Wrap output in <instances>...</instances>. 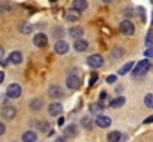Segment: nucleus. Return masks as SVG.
<instances>
[{
	"instance_id": "35",
	"label": "nucleus",
	"mask_w": 153,
	"mask_h": 142,
	"mask_svg": "<svg viewBox=\"0 0 153 142\" xmlns=\"http://www.w3.org/2000/svg\"><path fill=\"white\" fill-rule=\"evenodd\" d=\"M4 130H6V127H4V124L0 121V135H3V133H4Z\"/></svg>"
},
{
	"instance_id": "4",
	"label": "nucleus",
	"mask_w": 153,
	"mask_h": 142,
	"mask_svg": "<svg viewBox=\"0 0 153 142\" xmlns=\"http://www.w3.org/2000/svg\"><path fill=\"white\" fill-rule=\"evenodd\" d=\"M0 114H1L4 118L12 120V118H15V116H16V110H15L12 105H4V107H1Z\"/></svg>"
},
{
	"instance_id": "8",
	"label": "nucleus",
	"mask_w": 153,
	"mask_h": 142,
	"mask_svg": "<svg viewBox=\"0 0 153 142\" xmlns=\"http://www.w3.org/2000/svg\"><path fill=\"white\" fill-rule=\"evenodd\" d=\"M48 111H49L51 116L56 117V116H59V114L62 113V105H61L59 102H52L51 105L48 107Z\"/></svg>"
},
{
	"instance_id": "14",
	"label": "nucleus",
	"mask_w": 153,
	"mask_h": 142,
	"mask_svg": "<svg viewBox=\"0 0 153 142\" xmlns=\"http://www.w3.org/2000/svg\"><path fill=\"white\" fill-rule=\"evenodd\" d=\"M68 34H70L73 39L79 40V37L83 34V28H82V27H71V28L68 30Z\"/></svg>"
},
{
	"instance_id": "17",
	"label": "nucleus",
	"mask_w": 153,
	"mask_h": 142,
	"mask_svg": "<svg viewBox=\"0 0 153 142\" xmlns=\"http://www.w3.org/2000/svg\"><path fill=\"white\" fill-rule=\"evenodd\" d=\"M9 61L12 62V64H21L22 62V55H21V52H12L10 53V56H9Z\"/></svg>"
},
{
	"instance_id": "29",
	"label": "nucleus",
	"mask_w": 153,
	"mask_h": 142,
	"mask_svg": "<svg viewBox=\"0 0 153 142\" xmlns=\"http://www.w3.org/2000/svg\"><path fill=\"white\" fill-rule=\"evenodd\" d=\"M53 34H55V36H53L55 39H56V37H62V34H64V33H62V28H59V27L55 28V30H53Z\"/></svg>"
},
{
	"instance_id": "11",
	"label": "nucleus",
	"mask_w": 153,
	"mask_h": 142,
	"mask_svg": "<svg viewBox=\"0 0 153 142\" xmlns=\"http://www.w3.org/2000/svg\"><path fill=\"white\" fill-rule=\"evenodd\" d=\"M49 96L51 98H53V99H56V98H62V95H64V92H62V89L59 88V86H51L49 88Z\"/></svg>"
},
{
	"instance_id": "2",
	"label": "nucleus",
	"mask_w": 153,
	"mask_h": 142,
	"mask_svg": "<svg viewBox=\"0 0 153 142\" xmlns=\"http://www.w3.org/2000/svg\"><path fill=\"white\" fill-rule=\"evenodd\" d=\"M134 31H135V28H134V24H132L131 21L125 19V21L120 22V33H122V34H125V36H132Z\"/></svg>"
},
{
	"instance_id": "40",
	"label": "nucleus",
	"mask_w": 153,
	"mask_h": 142,
	"mask_svg": "<svg viewBox=\"0 0 153 142\" xmlns=\"http://www.w3.org/2000/svg\"><path fill=\"white\" fill-rule=\"evenodd\" d=\"M3 80H4V73L0 71V83H3Z\"/></svg>"
},
{
	"instance_id": "38",
	"label": "nucleus",
	"mask_w": 153,
	"mask_h": 142,
	"mask_svg": "<svg viewBox=\"0 0 153 142\" xmlns=\"http://www.w3.org/2000/svg\"><path fill=\"white\" fill-rule=\"evenodd\" d=\"M3 56H4V49H3V47L0 46V61L3 59Z\"/></svg>"
},
{
	"instance_id": "24",
	"label": "nucleus",
	"mask_w": 153,
	"mask_h": 142,
	"mask_svg": "<svg viewBox=\"0 0 153 142\" xmlns=\"http://www.w3.org/2000/svg\"><path fill=\"white\" fill-rule=\"evenodd\" d=\"M49 127H51V126H49L48 121H39V123H37V129L42 130V132H48Z\"/></svg>"
},
{
	"instance_id": "13",
	"label": "nucleus",
	"mask_w": 153,
	"mask_h": 142,
	"mask_svg": "<svg viewBox=\"0 0 153 142\" xmlns=\"http://www.w3.org/2000/svg\"><path fill=\"white\" fill-rule=\"evenodd\" d=\"M65 18H67L70 22H76V21H79V18H80V12H77V10H74V9H70V10L67 12Z\"/></svg>"
},
{
	"instance_id": "6",
	"label": "nucleus",
	"mask_w": 153,
	"mask_h": 142,
	"mask_svg": "<svg viewBox=\"0 0 153 142\" xmlns=\"http://www.w3.org/2000/svg\"><path fill=\"white\" fill-rule=\"evenodd\" d=\"M65 83H67V88H68V89H73V90H76V89L80 88V79H79L77 76H74V74H70V76L67 77Z\"/></svg>"
},
{
	"instance_id": "32",
	"label": "nucleus",
	"mask_w": 153,
	"mask_h": 142,
	"mask_svg": "<svg viewBox=\"0 0 153 142\" xmlns=\"http://www.w3.org/2000/svg\"><path fill=\"white\" fill-rule=\"evenodd\" d=\"M144 55H146L147 58H153V47H149V49L144 52Z\"/></svg>"
},
{
	"instance_id": "33",
	"label": "nucleus",
	"mask_w": 153,
	"mask_h": 142,
	"mask_svg": "<svg viewBox=\"0 0 153 142\" xmlns=\"http://www.w3.org/2000/svg\"><path fill=\"white\" fill-rule=\"evenodd\" d=\"M116 82V76H108L107 77V83H114Z\"/></svg>"
},
{
	"instance_id": "23",
	"label": "nucleus",
	"mask_w": 153,
	"mask_h": 142,
	"mask_svg": "<svg viewBox=\"0 0 153 142\" xmlns=\"http://www.w3.org/2000/svg\"><path fill=\"white\" fill-rule=\"evenodd\" d=\"M132 67H134V62H132V61L126 62V64H125V65H123V67L119 70V76H125L128 71H131V70H132Z\"/></svg>"
},
{
	"instance_id": "37",
	"label": "nucleus",
	"mask_w": 153,
	"mask_h": 142,
	"mask_svg": "<svg viewBox=\"0 0 153 142\" xmlns=\"http://www.w3.org/2000/svg\"><path fill=\"white\" fill-rule=\"evenodd\" d=\"M147 123H153V116H150V117H147V118L144 120V124H147Z\"/></svg>"
},
{
	"instance_id": "21",
	"label": "nucleus",
	"mask_w": 153,
	"mask_h": 142,
	"mask_svg": "<svg viewBox=\"0 0 153 142\" xmlns=\"http://www.w3.org/2000/svg\"><path fill=\"white\" fill-rule=\"evenodd\" d=\"M125 104V98L123 96H117V98H114L111 102H110V107L111 108H119V107H122Z\"/></svg>"
},
{
	"instance_id": "25",
	"label": "nucleus",
	"mask_w": 153,
	"mask_h": 142,
	"mask_svg": "<svg viewBox=\"0 0 153 142\" xmlns=\"http://www.w3.org/2000/svg\"><path fill=\"white\" fill-rule=\"evenodd\" d=\"M144 104H146V107L153 108V93H147L144 96Z\"/></svg>"
},
{
	"instance_id": "27",
	"label": "nucleus",
	"mask_w": 153,
	"mask_h": 142,
	"mask_svg": "<svg viewBox=\"0 0 153 142\" xmlns=\"http://www.w3.org/2000/svg\"><path fill=\"white\" fill-rule=\"evenodd\" d=\"M82 126L89 130V129H92V121H91L88 117H83V118H82Z\"/></svg>"
},
{
	"instance_id": "20",
	"label": "nucleus",
	"mask_w": 153,
	"mask_h": 142,
	"mask_svg": "<svg viewBox=\"0 0 153 142\" xmlns=\"http://www.w3.org/2000/svg\"><path fill=\"white\" fill-rule=\"evenodd\" d=\"M19 31H21L22 34H30V33H33V25L28 24V22H22V24L19 25Z\"/></svg>"
},
{
	"instance_id": "5",
	"label": "nucleus",
	"mask_w": 153,
	"mask_h": 142,
	"mask_svg": "<svg viewBox=\"0 0 153 142\" xmlns=\"http://www.w3.org/2000/svg\"><path fill=\"white\" fill-rule=\"evenodd\" d=\"M21 86L19 85H16V83H12V85H9V88L6 89V95L9 96V98H19L21 96Z\"/></svg>"
},
{
	"instance_id": "31",
	"label": "nucleus",
	"mask_w": 153,
	"mask_h": 142,
	"mask_svg": "<svg viewBox=\"0 0 153 142\" xmlns=\"http://www.w3.org/2000/svg\"><path fill=\"white\" fill-rule=\"evenodd\" d=\"M122 53H123V52H122V49H119V47H117V52H116V50H113V52H111L113 58H119V56H120Z\"/></svg>"
},
{
	"instance_id": "10",
	"label": "nucleus",
	"mask_w": 153,
	"mask_h": 142,
	"mask_svg": "<svg viewBox=\"0 0 153 142\" xmlns=\"http://www.w3.org/2000/svg\"><path fill=\"white\" fill-rule=\"evenodd\" d=\"M55 52L58 53V55H64V53H67L68 52V43L67 42H64V40H59V42H56L55 43Z\"/></svg>"
},
{
	"instance_id": "26",
	"label": "nucleus",
	"mask_w": 153,
	"mask_h": 142,
	"mask_svg": "<svg viewBox=\"0 0 153 142\" xmlns=\"http://www.w3.org/2000/svg\"><path fill=\"white\" fill-rule=\"evenodd\" d=\"M30 107H31V110H40L42 101H40V99H33V101L30 102Z\"/></svg>"
},
{
	"instance_id": "41",
	"label": "nucleus",
	"mask_w": 153,
	"mask_h": 142,
	"mask_svg": "<svg viewBox=\"0 0 153 142\" xmlns=\"http://www.w3.org/2000/svg\"><path fill=\"white\" fill-rule=\"evenodd\" d=\"M152 24H153V19H152Z\"/></svg>"
},
{
	"instance_id": "9",
	"label": "nucleus",
	"mask_w": 153,
	"mask_h": 142,
	"mask_svg": "<svg viewBox=\"0 0 153 142\" xmlns=\"http://www.w3.org/2000/svg\"><path fill=\"white\" fill-rule=\"evenodd\" d=\"M95 123H97V126L98 127H108L110 124H111V118L108 117V116H98L97 118H95Z\"/></svg>"
},
{
	"instance_id": "7",
	"label": "nucleus",
	"mask_w": 153,
	"mask_h": 142,
	"mask_svg": "<svg viewBox=\"0 0 153 142\" xmlns=\"http://www.w3.org/2000/svg\"><path fill=\"white\" fill-rule=\"evenodd\" d=\"M33 43H34V46L36 47H45L46 45H48V37H46L43 33H39V34L34 36Z\"/></svg>"
},
{
	"instance_id": "1",
	"label": "nucleus",
	"mask_w": 153,
	"mask_h": 142,
	"mask_svg": "<svg viewBox=\"0 0 153 142\" xmlns=\"http://www.w3.org/2000/svg\"><path fill=\"white\" fill-rule=\"evenodd\" d=\"M150 61L149 59H143L137 64L135 70H134V76H144L147 74V71H150Z\"/></svg>"
},
{
	"instance_id": "15",
	"label": "nucleus",
	"mask_w": 153,
	"mask_h": 142,
	"mask_svg": "<svg viewBox=\"0 0 153 142\" xmlns=\"http://www.w3.org/2000/svg\"><path fill=\"white\" fill-rule=\"evenodd\" d=\"M37 141V135L33 130H28L22 135V142H36Z\"/></svg>"
},
{
	"instance_id": "3",
	"label": "nucleus",
	"mask_w": 153,
	"mask_h": 142,
	"mask_svg": "<svg viewBox=\"0 0 153 142\" xmlns=\"http://www.w3.org/2000/svg\"><path fill=\"white\" fill-rule=\"evenodd\" d=\"M86 62H88V65H89V67H92V68H98V67H101V65H102L104 59H102L101 55H98V53H94V55L88 56Z\"/></svg>"
},
{
	"instance_id": "22",
	"label": "nucleus",
	"mask_w": 153,
	"mask_h": 142,
	"mask_svg": "<svg viewBox=\"0 0 153 142\" xmlns=\"http://www.w3.org/2000/svg\"><path fill=\"white\" fill-rule=\"evenodd\" d=\"M107 142H120V132H117V130L110 132L107 136Z\"/></svg>"
},
{
	"instance_id": "12",
	"label": "nucleus",
	"mask_w": 153,
	"mask_h": 142,
	"mask_svg": "<svg viewBox=\"0 0 153 142\" xmlns=\"http://www.w3.org/2000/svg\"><path fill=\"white\" fill-rule=\"evenodd\" d=\"M88 42L86 40H83V39H79V40H76L74 42V49L77 50V52H85L86 49H88Z\"/></svg>"
},
{
	"instance_id": "28",
	"label": "nucleus",
	"mask_w": 153,
	"mask_h": 142,
	"mask_svg": "<svg viewBox=\"0 0 153 142\" xmlns=\"http://www.w3.org/2000/svg\"><path fill=\"white\" fill-rule=\"evenodd\" d=\"M152 43H153V34H152V31H149L147 33V37H146V45L150 46Z\"/></svg>"
},
{
	"instance_id": "39",
	"label": "nucleus",
	"mask_w": 153,
	"mask_h": 142,
	"mask_svg": "<svg viewBox=\"0 0 153 142\" xmlns=\"http://www.w3.org/2000/svg\"><path fill=\"white\" fill-rule=\"evenodd\" d=\"M55 142H65V138H64V136H58V138L55 139Z\"/></svg>"
},
{
	"instance_id": "30",
	"label": "nucleus",
	"mask_w": 153,
	"mask_h": 142,
	"mask_svg": "<svg viewBox=\"0 0 153 142\" xmlns=\"http://www.w3.org/2000/svg\"><path fill=\"white\" fill-rule=\"evenodd\" d=\"M97 79H98V76H97V73H94V74L91 76V79H89V85L94 86V85L97 83Z\"/></svg>"
},
{
	"instance_id": "34",
	"label": "nucleus",
	"mask_w": 153,
	"mask_h": 142,
	"mask_svg": "<svg viewBox=\"0 0 153 142\" xmlns=\"http://www.w3.org/2000/svg\"><path fill=\"white\" fill-rule=\"evenodd\" d=\"M100 99H101V101H105V99H107V92H105V90H102L101 93H100Z\"/></svg>"
},
{
	"instance_id": "16",
	"label": "nucleus",
	"mask_w": 153,
	"mask_h": 142,
	"mask_svg": "<svg viewBox=\"0 0 153 142\" xmlns=\"http://www.w3.org/2000/svg\"><path fill=\"white\" fill-rule=\"evenodd\" d=\"M86 7H88V3H86L85 0H74V1H73V9L77 10V12H82V10H85Z\"/></svg>"
},
{
	"instance_id": "19",
	"label": "nucleus",
	"mask_w": 153,
	"mask_h": 142,
	"mask_svg": "<svg viewBox=\"0 0 153 142\" xmlns=\"http://www.w3.org/2000/svg\"><path fill=\"white\" fill-rule=\"evenodd\" d=\"M102 110H104V105L100 104V102H95V104H91V105H89V111H91L92 114H100Z\"/></svg>"
},
{
	"instance_id": "18",
	"label": "nucleus",
	"mask_w": 153,
	"mask_h": 142,
	"mask_svg": "<svg viewBox=\"0 0 153 142\" xmlns=\"http://www.w3.org/2000/svg\"><path fill=\"white\" fill-rule=\"evenodd\" d=\"M64 133H65V138H74V136H76V133H77L76 126H74V124L67 126V127H65V130H64Z\"/></svg>"
},
{
	"instance_id": "36",
	"label": "nucleus",
	"mask_w": 153,
	"mask_h": 142,
	"mask_svg": "<svg viewBox=\"0 0 153 142\" xmlns=\"http://www.w3.org/2000/svg\"><path fill=\"white\" fill-rule=\"evenodd\" d=\"M132 13H134L132 9H126V10H125V15H126V16H132Z\"/></svg>"
}]
</instances>
